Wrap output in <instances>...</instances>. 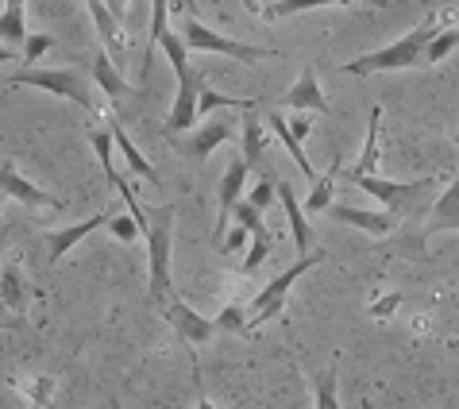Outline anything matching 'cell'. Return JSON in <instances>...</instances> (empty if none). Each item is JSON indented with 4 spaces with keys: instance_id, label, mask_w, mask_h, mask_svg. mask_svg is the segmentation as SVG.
Segmentation results:
<instances>
[{
    "instance_id": "484cf974",
    "label": "cell",
    "mask_w": 459,
    "mask_h": 409,
    "mask_svg": "<svg viewBox=\"0 0 459 409\" xmlns=\"http://www.w3.org/2000/svg\"><path fill=\"white\" fill-rule=\"evenodd\" d=\"M93 78H97L100 93H105V97L112 100V105H117V100L127 93V89H132V85H127V78H124V74H120L117 66H112L108 55H105L100 47H97V55H93Z\"/></svg>"
},
{
    "instance_id": "bcb514c9",
    "label": "cell",
    "mask_w": 459,
    "mask_h": 409,
    "mask_svg": "<svg viewBox=\"0 0 459 409\" xmlns=\"http://www.w3.org/2000/svg\"><path fill=\"white\" fill-rule=\"evenodd\" d=\"M0 204H4V194H0Z\"/></svg>"
},
{
    "instance_id": "d4e9b609",
    "label": "cell",
    "mask_w": 459,
    "mask_h": 409,
    "mask_svg": "<svg viewBox=\"0 0 459 409\" xmlns=\"http://www.w3.org/2000/svg\"><path fill=\"white\" fill-rule=\"evenodd\" d=\"M343 170V159H333V166H328L325 174H316V182L309 186V201H305V213H325L333 209V194H336V178Z\"/></svg>"
},
{
    "instance_id": "8fae6325",
    "label": "cell",
    "mask_w": 459,
    "mask_h": 409,
    "mask_svg": "<svg viewBox=\"0 0 459 409\" xmlns=\"http://www.w3.org/2000/svg\"><path fill=\"white\" fill-rule=\"evenodd\" d=\"M236 132H239V127L228 124V120L221 117V120H212V124H205V127H197V132H189V139H174V144H178V151H186V155L201 166L216 147L228 144V139H232Z\"/></svg>"
},
{
    "instance_id": "836d02e7",
    "label": "cell",
    "mask_w": 459,
    "mask_h": 409,
    "mask_svg": "<svg viewBox=\"0 0 459 409\" xmlns=\"http://www.w3.org/2000/svg\"><path fill=\"white\" fill-rule=\"evenodd\" d=\"M50 47H55V35H47V31H35V35H28V43H23V55H20L23 70H35V58H43Z\"/></svg>"
},
{
    "instance_id": "60d3db41",
    "label": "cell",
    "mask_w": 459,
    "mask_h": 409,
    "mask_svg": "<svg viewBox=\"0 0 459 409\" xmlns=\"http://www.w3.org/2000/svg\"><path fill=\"white\" fill-rule=\"evenodd\" d=\"M0 328H4V332H20V328H28V321L16 317V313H8L4 305H0Z\"/></svg>"
},
{
    "instance_id": "e0dca14e",
    "label": "cell",
    "mask_w": 459,
    "mask_h": 409,
    "mask_svg": "<svg viewBox=\"0 0 459 409\" xmlns=\"http://www.w3.org/2000/svg\"><path fill=\"white\" fill-rule=\"evenodd\" d=\"M333 221L336 224H351L359 228V232L367 236H390L394 228H398V221H394V213H371V209H351V204H333Z\"/></svg>"
},
{
    "instance_id": "74e56055",
    "label": "cell",
    "mask_w": 459,
    "mask_h": 409,
    "mask_svg": "<svg viewBox=\"0 0 459 409\" xmlns=\"http://www.w3.org/2000/svg\"><path fill=\"white\" fill-rule=\"evenodd\" d=\"M50 390H55V379H50V375L35 379V398H31V409H50Z\"/></svg>"
},
{
    "instance_id": "7402d4cb",
    "label": "cell",
    "mask_w": 459,
    "mask_h": 409,
    "mask_svg": "<svg viewBox=\"0 0 459 409\" xmlns=\"http://www.w3.org/2000/svg\"><path fill=\"white\" fill-rule=\"evenodd\" d=\"M108 132H112V147H117L120 155L127 159V170H132V174H139V178H147V182H155V186H159V170H155V166L147 162V155H143V151H139V147L132 144V139H127V132H124L120 117H112V120H108Z\"/></svg>"
},
{
    "instance_id": "e575fe53",
    "label": "cell",
    "mask_w": 459,
    "mask_h": 409,
    "mask_svg": "<svg viewBox=\"0 0 459 409\" xmlns=\"http://www.w3.org/2000/svg\"><path fill=\"white\" fill-rule=\"evenodd\" d=\"M274 182H278V178H274V174H263V178H259V182H255V189H251V197H247V204H251V209H255V213H259V216H263V213H266V209H271V204L278 201V197H274Z\"/></svg>"
},
{
    "instance_id": "f1b7e54d",
    "label": "cell",
    "mask_w": 459,
    "mask_h": 409,
    "mask_svg": "<svg viewBox=\"0 0 459 409\" xmlns=\"http://www.w3.org/2000/svg\"><path fill=\"white\" fill-rule=\"evenodd\" d=\"M89 144H93V151L100 155V166H105V178L112 182L117 178V147H112V132L108 127H89Z\"/></svg>"
},
{
    "instance_id": "f35d334b",
    "label": "cell",
    "mask_w": 459,
    "mask_h": 409,
    "mask_svg": "<svg viewBox=\"0 0 459 409\" xmlns=\"http://www.w3.org/2000/svg\"><path fill=\"white\" fill-rule=\"evenodd\" d=\"M286 124H290V135H293V139H298V144H301V139L309 135V127H313V117H309V112H298V117H293V120H286Z\"/></svg>"
},
{
    "instance_id": "ee69618b",
    "label": "cell",
    "mask_w": 459,
    "mask_h": 409,
    "mask_svg": "<svg viewBox=\"0 0 459 409\" xmlns=\"http://www.w3.org/2000/svg\"><path fill=\"white\" fill-rule=\"evenodd\" d=\"M4 248H8V236H0V259H4Z\"/></svg>"
},
{
    "instance_id": "ffe728a7",
    "label": "cell",
    "mask_w": 459,
    "mask_h": 409,
    "mask_svg": "<svg viewBox=\"0 0 459 409\" xmlns=\"http://www.w3.org/2000/svg\"><path fill=\"white\" fill-rule=\"evenodd\" d=\"M378 132H382V105L371 109V120H367V144H363V151H359V159L351 162V170L343 174L348 182H355V178L378 174Z\"/></svg>"
},
{
    "instance_id": "83f0119b",
    "label": "cell",
    "mask_w": 459,
    "mask_h": 409,
    "mask_svg": "<svg viewBox=\"0 0 459 409\" xmlns=\"http://www.w3.org/2000/svg\"><path fill=\"white\" fill-rule=\"evenodd\" d=\"M216 109H239V112H251L255 109V97H228L221 89H209L201 85V97H197V117H209Z\"/></svg>"
},
{
    "instance_id": "d6a6232c",
    "label": "cell",
    "mask_w": 459,
    "mask_h": 409,
    "mask_svg": "<svg viewBox=\"0 0 459 409\" xmlns=\"http://www.w3.org/2000/svg\"><path fill=\"white\" fill-rule=\"evenodd\" d=\"M212 325L221 328V332H247V305H239V301L224 305V309L216 313Z\"/></svg>"
},
{
    "instance_id": "ac0fdd59",
    "label": "cell",
    "mask_w": 459,
    "mask_h": 409,
    "mask_svg": "<svg viewBox=\"0 0 459 409\" xmlns=\"http://www.w3.org/2000/svg\"><path fill=\"white\" fill-rule=\"evenodd\" d=\"M459 232V170L452 178V186L440 194V201L432 204L429 213V224H425V236H437V232Z\"/></svg>"
},
{
    "instance_id": "ba28073f",
    "label": "cell",
    "mask_w": 459,
    "mask_h": 409,
    "mask_svg": "<svg viewBox=\"0 0 459 409\" xmlns=\"http://www.w3.org/2000/svg\"><path fill=\"white\" fill-rule=\"evenodd\" d=\"M85 12L93 16V28H97L100 50L108 55L112 66L124 70V66H127V47H124V35H120V20L108 12L105 0H85Z\"/></svg>"
},
{
    "instance_id": "f546056e",
    "label": "cell",
    "mask_w": 459,
    "mask_h": 409,
    "mask_svg": "<svg viewBox=\"0 0 459 409\" xmlns=\"http://www.w3.org/2000/svg\"><path fill=\"white\" fill-rule=\"evenodd\" d=\"M455 47H459V28H440L429 39V47H425V66H437V62H444Z\"/></svg>"
},
{
    "instance_id": "7bdbcfd3",
    "label": "cell",
    "mask_w": 459,
    "mask_h": 409,
    "mask_svg": "<svg viewBox=\"0 0 459 409\" xmlns=\"http://www.w3.org/2000/svg\"><path fill=\"white\" fill-rule=\"evenodd\" d=\"M12 58H16V50H12V47H0V62H12Z\"/></svg>"
},
{
    "instance_id": "52a82bcc",
    "label": "cell",
    "mask_w": 459,
    "mask_h": 409,
    "mask_svg": "<svg viewBox=\"0 0 459 409\" xmlns=\"http://www.w3.org/2000/svg\"><path fill=\"white\" fill-rule=\"evenodd\" d=\"M351 186L363 189V194H371L378 204H386V209H405V204L417 201L420 194H429L437 182H432V178H417V182H390V178H382V174H371V178H355Z\"/></svg>"
},
{
    "instance_id": "2e32d148",
    "label": "cell",
    "mask_w": 459,
    "mask_h": 409,
    "mask_svg": "<svg viewBox=\"0 0 459 409\" xmlns=\"http://www.w3.org/2000/svg\"><path fill=\"white\" fill-rule=\"evenodd\" d=\"M282 105L293 109V112H309L313 109V112H321V117H328V100L321 93V82H316L313 66H301L298 82H293V89L282 97Z\"/></svg>"
},
{
    "instance_id": "44dd1931",
    "label": "cell",
    "mask_w": 459,
    "mask_h": 409,
    "mask_svg": "<svg viewBox=\"0 0 459 409\" xmlns=\"http://www.w3.org/2000/svg\"><path fill=\"white\" fill-rule=\"evenodd\" d=\"M239 139H244V162L247 170H263V159H266V127L263 120L251 112H239Z\"/></svg>"
},
{
    "instance_id": "8992f818",
    "label": "cell",
    "mask_w": 459,
    "mask_h": 409,
    "mask_svg": "<svg viewBox=\"0 0 459 409\" xmlns=\"http://www.w3.org/2000/svg\"><path fill=\"white\" fill-rule=\"evenodd\" d=\"M8 85L47 89V93L66 97V100H74V105H82L85 112H97V100H93V93H89V85L82 82V74L78 70H66V66H58V70H16L8 78Z\"/></svg>"
},
{
    "instance_id": "9a60e30c",
    "label": "cell",
    "mask_w": 459,
    "mask_h": 409,
    "mask_svg": "<svg viewBox=\"0 0 459 409\" xmlns=\"http://www.w3.org/2000/svg\"><path fill=\"white\" fill-rule=\"evenodd\" d=\"M274 197H278V204H282V213H286V224H290V232H293V248H298L301 255H309V248H313V228H309V216H305L298 197H293V186L290 182H274Z\"/></svg>"
},
{
    "instance_id": "1f68e13d",
    "label": "cell",
    "mask_w": 459,
    "mask_h": 409,
    "mask_svg": "<svg viewBox=\"0 0 459 409\" xmlns=\"http://www.w3.org/2000/svg\"><path fill=\"white\" fill-rule=\"evenodd\" d=\"M271 248H274V236L266 232V228H263V232H255L251 236V248L244 251V274L259 271V266L266 263V255H271Z\"/></svg>"
},
{
    "instance_id": "277c9868",
    "label": "cell",
    "mask_w": 459,
    "mask_h": 409,
    "mask_svg": "<svg viewBox=\"0 0 459 409\" xmlns=\"http://www.w3.org/2000/svg\"><path fill=\"white\" fill-rule=\"evenodd\" d=\"M170 12H174V4H167V0H155V4H151V47H147V62H143V66H151V55L162 47V55H167L170 66H174L178 89H182V85L197 82V70L189 66V50L182 43V35L170 28Z\"/></svg>"
},
{
    "instance_id": "8d00e7d4",
    "label": "cell",
    "mask_w": 459,
    "mask_h": 409,
    "mask_svg": "<svg viewBox=\"0 0 459 409\" xmlns=\"http://www.w3.org/2000/svg\"><path fill=\"white\" fill-rule=\"evenodd\" d=\"M108 232L117 236V239H124V244H132V239H139V236H143V232H139V224H135V221H132V216H127V213L112 216V221H108Z\"/></svg>"
},
{
    "instance_id": "f6af8a7d",
    "label": "cell",
    "mask_w": 459,
    "mask_h": 409,
    "mask_svg": "<svg viewBox=\"0 0 459 409\" xmlns=\"http://www.w3.org/2000/svg\"><path fill=\"white\" fill-rule=\"evenodd\" d=\"M112 409H124V405H120V402H112Z\"/></svg>"
},
{
    "instance_id": "6da1fadb",
    "label": "cell",
    "mask_w": 459,
    "mask_h": 409,
    "mask_svg": "<svg viewBox=\"0 0 459 409\" xmlns=\"http://www.w3.org/2000/svg\"><path fill=\"white\" fill-rule=\"evenodd\" d=\"M440 28H444V16H440V12H429V16L420 20L413 31H405L402 39H394L390 47L371 50V55H363V58L343 62V74H355V78H363V74L420 70V66H425V47H429V39H432V35H437Z\"/></svg>"
},
{
    "instance_id": "ab89813d",
    "label": "cell",
    "mask_w": 459,
    "mask_h": 409,
    "mask_svg": "<svg viewBox=\"0 0 459 409\" xmlns=\"http://www.w3.org/2000/svg\"><path fill=\"white\" fill-rule=\"evenodd\" d=\"M221 248H224V251H244V248H247V232H244V228H232V232L221 239Z\"/></svg>"
},
{
    "instance_id": "603a6c76",
    "label": "cell",
    "mask_w": 459,
    "mask_h": 409,
    "mask_svg": "<svg viewBox=\"0 0 459 409\" xmlns=\"http://www.w3.org/2000/svg\"><path fill=\"white\" fill-rule=\"evenodd\" d=\"M266 127H271V132L278 135V144H282L286 147V155L293 159V162H298V170H301V178H305V182H316V170H313V162L309 159H305V151H301V144H298V139H293L290 135V124H286V117H282V112H271V117H266Z\"/></svg>"
},
{
    "instance_id": "30bf717a",
    "label": "cell",
    "mask_w": 459,
    "mask_h": 409,
    "mask_svg": "<svg viewBox=\"0 0 459 409\" xmlns=\"http://www.w3.org/2000/svg\"><path fill=\"white\" fill-rule=\"evenodd\" d=\"M0 194L4 197H16L20 204H28V209H62L58 197H50L47 189H39L35 182H28L12 162H0Z\"/></svg>"
},
{
    "instance_id": "7a4b0ae2",
    "label": "cell",
    "mask_w": 459,
    "mask_h": 409,
    "mask_svg": "<svg viewBox=\"0 0 459 409\" xmlns=\"http://www.w3.org/2000/svg\"><path fill=\"white\" fill-rule=\"evenodd\" d=\"M174 216L178 204H162V209L147 213V259H151V278H147V301L167 305L174 301V286H170V239H174Z\"/></svg>"
},
{
    "instance_id": "5bb4252c",
    "label": "cell",
    "mask_w": 459,
    "mask_h": 409,
    "mask_svg": "<svg viewBox=\"0 0 459 409\" xmlns=\"http://www.w3.org/2000/svg\"><path fill=\"white\" fill-rule=\"evenodd\" d=\"M167 321L178 328V336H182V340L189 344V348L205 344V340L212 336V332H216V325L209 321V317H201V313L194 309V305H186V301H178V298L167 305Z\"/></svg>"
},
{
    "instance_id": "cb8c5ba5",
    "label": "cell",
    "mask_w": 459,
    "mask_h": 409,
    "mask_svg": "<svg viewBox=\"0 0 459 409\" xmlns=\"http://www.w3.org/2000/svg\"><path fill=\"white\" fill-rule=\"evenodd\" d=\"M0 39H4V47L28 43V4L23 0H8L0 12Z\"/></svg>"
},
{
    "instance_id": "4316f807",
    "label": "cell",
    "mask_w": 459,
    "mask_h": 409,
    "mask_svg": "<svg viewBox=\"0 0 459 409\" xmlns=\"http://www.w3.org/2000/svg\"><path fill=\"white\" fill-rule=\"evenodd\" d=\"M313 409H340V363L313 379Z\"/></svg>"
},
{
    "instance_id": "d6986e66",
    "label": "cell",
    "mask_w": 459,
    "mask_h": 409,
    "mask_svg": "<svg viewBox=\"0 0 459 409\" xmlns=\"http://www.w3.org/2000/svg\"><path fill=\"white\" fill-rule=\"evenodd\" d=\"M197 97H201V78H197L194 85H182V89H178V97H174V109H170L167 124H162V132H167V135L189 132V127L197 124Z\"/></svg>"
},
{
    "instance_id": "d590c367",
    "label": "cell",
    "mask_w": 459,
    "mask_h": 409,
    "mask_svg": "<svg viewBox=\"0 0 459 409\" xmlns=\"http://www.w3.org/2000/svg\"><path fill=\"white\" fill-rule=\"evenodd\" d=\"M232 221H236V228H244V232H247V236H255V232H263V228H266V224H263V216H259V213H255V209H251V204H247V201H239V204H236Z\"/></svg>"
},
{
    "instance_id": "3957f363",
    "label": "cell",
    "mask_w": 459,
    "mask_h": 409,
    "mask_svg": "<svg viewBox=\"0 0 459 409\" xmlns=\"http://www.w3.org/2000/svg\"><path fill=\"white\" fill-rule=\"evenodd\" d=\"M325 263V255L321 251H313V255H301L298 263H290L282 274L278 278H271L255 298L247 301V332H255V328H263L266 321H274L278 313L286 309V298H290V286L298 283V278L305 274V271H313V266H321Z\"/></svg>"
},
{
    "instance_id": "7c38bea8",
    "label": "cell",
    "mask_w": 459,
    "mask_h": 409,
    "mask_svg": "<svg viewBox=\"0 0 459 409\" xmlns=\"http://www.w3.org/2000/svg\"><path fill=\"white\" fill-rule=\"evenodd\" d=\"M31 298H43V293L35 286H28L20 263H4V271H0V305H4L8 313H16V317H28Z\"/></svg>"
},
{
    "instance_id": "4dcf8cb0",
    "label": "cell",
    "mask_w": 459,
    "mask_h": 409,
    "mask_svg": "<svg viewBox=\"0 0 459 409\" xmlns=\"http://www.w3.org/2000/svg\"><path fill=\"white\" fill-rule=\"evenodd\" d=\"M263 20H286V16H298V12H309V8H325V4H313V0H274V4H251Z\"/></svg>"
},
{
    "instance_id": "b9f144b4",
    "label": "cell",
    "mask_w": 459,
    "mask_h": 409,
    "mask_svg": "<svg viewBox=\"0 0 459 409\" xmlns=\"http://www.w3.org/2000/svg\"><path fill=\"white\" fill-rule=\"evenodd\" d=\"M197 409H216V405L209 402V394H205V390H197Z\"/></svg>"
},
{
    "instance_id": "4fadbf2b",
    "label": "cell",
    "mask_w": 459,
    "mask_h": 409,
    "mask_svg": "<svg viewBox=\"0 0 459 409\" xmlns=\"http://www.w3.org/2000/svg\"><path fill=\"white\" fill-rule=\"evenodd\" d=\"M108 221H112V213L105 209V213L89 216V221H82V224H70V228H58V232H47V236H43V239H47V263H50V266H58V263H62V255H66L74 244H82L89 232L105 228Z\"/></svg>"
},
{
    "instance_id": "9c48e42d",
    "label": "cell",
    "mask_w": 459,
    "mask_h": 409,
    "mask_svg": "<svg viewBox=\"0 0 459 409\" xmlns=\"http://www.w3.org/2000/svg\"><path fill=\"white\" fill-rule=\"evenodd\" d=\"M244 186H247V162L244 159H232V166L224 170L221 186H216V194H221V216H216V232H212V244H221L224 228L232 224V213L236 204L244 201Z\"/></svg>"
},
{
    "instance_id": "5b68a950",
    "label": "cell",
    "mask_w": 459,
    "mask_h": 409,
    "mask_svg": "<svg viewBox=\"0 0 459 409\" xmlns=\"http://www.w3.org/2000/svg\"><path fill=\"white\" fill-rule=\"evenodd\" d=\"M182 43L186 50H209V55H228V58H239V62H259V58H278L274 47H255V43H239V39H228V35L205 28L194 12L186 20V31H182Z\"/></svg>"
}]
</instances>
